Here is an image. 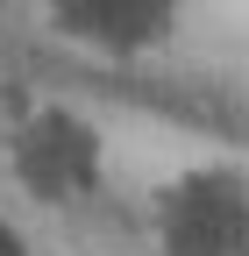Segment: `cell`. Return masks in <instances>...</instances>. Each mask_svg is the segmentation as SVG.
<instances>
[{"mask_svg":"<svg viewBox=\"0 0 249 256\" xmlns=\"http://www.w3.org/2000/svg\"><path fill=\"white\" fill-rule=\"evenodd\" d=\"M249 249V185L200 171L164 200V256H242Z\"/></svg>","mask_w":249,"mask_h":256,"instance_id":"cell-1","label":"cell"},{"mask_svg":"<svg viewBox=\"0 0 249 256\" xmlns=\"http://www.w3.org/2000/svg\"><path fill=\"white\" fill-rule=\"evenodd\" d=\"M178 0H50V14L64 36L92 43V50H142L171 28Z\"/></svg>","mask_w":249,"mask_h":256,"instance_id":"cell-2","label":"cell"},{"mask_svg":"<svg viewBox=\"0 0 249 256\" xmlns=\"http://www.w3.org/2000/svg\"><path fill=\"white\" fill-rule=\"evenodd\" d=\"M22 171H28V185H43V192H78V185H92V171H100V150H92V136L78 121L43 114L22 136Z\"/></svg>","mask_w":249,"mask_h":256,"instance_id":"cell-3","label":"cell"},{"mask_svg":"<svg viewBox=\"0 0 249 256\" xmlns=\"http://www.w3.org/2000/svg\"><path fill=\"white\" fill-rule=\"evenodd\" d=\"M242 256H249V249H242Z\"/></svg>","mask_w":249,"mask_h":256,"instance_id":"cell-4","label":"cell"}]
</instances>
